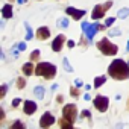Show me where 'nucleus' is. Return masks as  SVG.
I'll return each instance as SVG.
<instances>
[{"mask_svg":"<svg viewBox=\"0 0 129 129\" xmlns=\"http://www.w3.org/2000/svg\"><path fill=\"white\" fill-rule=\"evenodd\" d=\"M18 49H20V50H26V44H24V43H20V44H18Z\"/></svg>","mask_w":129,"mask_h":129,"instance_id":"32","label":"nucleus"},{"mask_svg":"<svg viewBox=\"0 0 129 129\" xmlns=\"http://www.w3.org/2000/svg\"><path fill=\"white\" fill-rule=\"evenodd\" d=\"M81 115H82V117H85V118H90V117H91V112H90L88 109H84Z\"/></svg>","mask_w":129,"mask_h":129,"instance_id":"27","label":"nucleus"},{"mask_svg":"<svg viewBox=\"0 0 129 129\" xmlns=\"http://www.w3.org/2000/svg\"><path fill=\"white\" fill-rule=\"evenodd\" d=\"M64 43H66V37H64V35H58V37L53 40V43H52V50H53V52H61Z\"/></svg>","mask_w":129,"mask_h":129,"instance_id":"9","label":"nucleus"},{"mask_svg":"<svg viewBox=\"0 0 129 129\" xmlns=\"http://www.w3.org/2000/svg\"><path fill=\"white\" fill-rule=\"evenodd\" d=\"M38 58H40V50H34V52L30 53V59H32V61H37Z\"/></svg>","mask_w":129,"mask_h":129,"instance_id":"23","label":"nucleus"},{"mask_svg":"<svg viewBox=\"0 0 129 129\" xmlns=\"http://www.w3.org/2000/svg\"><path fill=\"white\" fill-rule=\"evenodd\" d=\"M62 117L66 118V120H69L72 124L76 121V117H78V108H76V105H66L64 106V109H62Z\"/></svg>","mask_w":129,"mask_h":129,"instance_id":"4","label":"nucleus"},{"mask_svg":"<svg viewBox=\"0 0 129 129\" xmlns=\"http://www.w3.org/2000/svg\"><path fill=\"white\" fill-rule=\"evenodd\" d=\"M75 84H76V87H82V81H81V79H76Z\"/></svg>","mask_w":129,"mask_h":129,"instance_id":"33","label":"nucleus"},{"mask_svg":"<svg viewBox=\"0 0 129 129\" xmlns=\"http://www.w3.org/2000/svg\"><path fill=\"white\" fill-rule=\"evenodd\" d=\"M105 81H106V78H105V76H99V78H96V79H94V87H96V88L102 87V85L105 84Z\"/></svg>","mask_w":129,"mask_h":129,"instance_id":"18","label":"nucleus"},{"mask_svg":"<svg viewBox=\"0 0 129 129\" xmlns=\"http://www.w3.org/2000/svg\"><path fill=\"white\" fill-rule=\"evenodd\" d=\"M35 73H37V76H43L46 79H53L56 75V67L49 62H41L35 67Z\"/></svg>","mask_w":129,"mask_h":129,"instance_id":"2","label":"nucleus"},{"mask_svg":"<svg viewBox=\"0 0 129 129\" xmlns=\"http://www.w3.org/2000/svg\"><path fill=\"white\" fill-rule=\"evenodd\" d=\"M15 127H24V126H23L21 121H15V123L12 124V129H15Z\"/></svg>","mask_w":129,"mask_h":129,"instance_id":"28","label":"nucleus"},{"mask_svg":"<svg viewBox=\"0 0 129 129\" xmlns=\"http://www.w3.org/2000/svg\"><path fill=\"white\" fill-rule=\"evenodd\" d=\"M35 67L32 66V64L30 62H27V64H24V66L21 67V70H23V73L26 75V76H30V75H34L35 73V70H34Z\"/></svg>","mask_w":129,"mask_h":129,"instance_id":"14","label":"nucleus"},{"mask_svg":"<svg viewBox=\"0 0 129 129\" xmlns=\"http://www.w3.org/2000/svg\"><path fill=\"white\" fill-rule=\"evenodd\" d=\"M108 105H109V100H108V97H105V96H97V97L94 99V106H96V109L100 111V112H105V111L108 109Z\"/></svg>","mask_w":129,"mask_h":129,"instance_id":"7","label":"nucleus"},{"mask_svg":"<svg viewBox=\"0 0 129 129\" xmlns=\"http://www.w3.org/2000/svg\"><path fill=\"white\" fill-rule=\"evenodd\" d=\"M111 6H112V2H111V0H109V2H106L105 5H97V6H94L93 14H91L93 20H99V18H102V17L105 15V11L109 9Z\"/></svg>","mask_w":129,"mask_h":129,"instance_id":"5","label":"nucleus"},{"mask_svg":"<svg viewBox=\"0 0 129 129\" xmlns=\"http://www.w3.org/2000/svg\"><path fill=\"white\" fill-rule=\"evenodd\" d=\"M70 94H72L73 97H78V96H79V90H78V88H73V87H72V88H70Z\"/></svg>","mask_w":129,"mask_h":129,"instance_id":"25","label":"nucleus"},{"mask_svg":"<svg viewBox=\"0 0 129 129\" xmlns=\"http://www.w3.org/2000/svg\"><path fill=\"white\" fill-rule=\"evenodd\" d=\"M20 102H21L20 99H14V100H12V106H18V105H20Z\"/></svg>","mask_w":129,"mask_h":129,"instance_id":"30","label":"nucleus"},{"mask_svg":"<svg viewBox=\"0 0 129 129\" xmlns=\"http://www.w3.org/2000/svg\"><path fill=\"white\" fill-rule=\"evenodd\" d=\"M2 17H3V18H11V17H12V6H11L9 3H6V5L3 6V9H2Z\"/></svg>","mask_w":129,"mask_h":129,"instance_id":"13","label":"nucleus"},{"mask_svg":"<svg viewBox=\"0 0 129 129\" xmlns=\"http://www.w3.org/2000/svg\"><path fill=\"white\" fill-rule=\"evenodd\" d=\"M126 49H127V52H129V41H127V47H126Z\"/></svg>","mask_w":129,"mask_h":129,"instance_id":"37","label":"nucleus"},{"mask_svg":"<svg viewBox=\"0 0 129 129\" xmlns=\"http://www.w3.org/2000/svg\"><path fill=\"white\" fill-rule=\"evenodd\" d=\"M84 99H85V100H90L91 97H90V94H85V96H84Z\"/></svg>","mask_w":129,"mask_h":129,"instance_id":"36","label":"nucleus"},{"mask_svg":"<svg viewBox=\"0 0 129 129\" xmlns=\"http://www.w3.org/2000/svg\"><path fill=\"white\" fill-rule=\"evenodd\" d=\"M59 126H61V127H72L73 124H72V123H70L69 120H66V118L62 117V118L59 120Z\"/></svg>","mask_w":129,"mask_h":129,"instance_id":"21","label":"nucleus"},{"mask_svg":"<svg viewBox=\"0 0 129 129\" xmlns=\"http://www.w3.org/2000/svg\"><path fill=\"white\" fill-rule=\"evenodd\" d=\"M0 118H2V120L5 118V111L3 109H0Z\"/></svg>","mask_w":129,"mask_h":129,"instance_id":"34","label":"nucleus"},{"mask_svg":"<svg viewBox=\"0 0 129 129\" xmlns=\"http://www.w3.org/2000/svg\"><path fill=\"white\" fill-rule=\"evenodd\" d=\"M112 23H114V18H111V17H109V18H106V21H105V24H106V26H111Z\"/></svg>","mask_w":129,"mask_h":129,"instance_id":"29","label":"nucleus"},{"mask_svg":"<svg viewBox=\"0 0 129 129\" xmlns=\"http://www.w3.org/2000/svg\"><path fill=\"white\" fill-rule=\"evenodd\" d=\"M117 17H118V18H121V20H123V18H126V17H129V9H127V8H121V9L117 12Z\"/></svg>","mask_w":129,"mask_h":129,"instance_id":"17","label":"nucleus"},{"mask_svg":"<svg viewBox=\"0 0 129 129\" xmlns=\"http://www.w3.org/2000/svg\"><path fill=\"white\" fill-rule=\"evenodd\" d=\"M49 37H50V30H49V27L43 26V27H40V29L37 30V40L44 41V40H47Z\"/></svg>","mask_w":129,"mask_h":129,"instance_id":"11","label":"nucleus"},{"mask_svg":"<svg viewBox=\"0 0 129 129\" xmlns=\"http://www.w3.org/2000/svg\"><path fill=\"white\" fill-rule=\"evenodd\" d=\"M66 12H67L69 15H72L73 20H81V18L85 15V11H84V9H76V8H67Z\"/></svg>","mask_w":129,"mask_h":129,"instance_id":"10","label":"nucleus"},{"mask_svg":"<svg viewBox=\"0 0 129 129\" xmlns=\"http://www.w3.org/2000/svg\"><path fill=\"white\" fill-rule=\"evenodd\" d=\"M97 49H99L103 55H109V56H114V55H117V52H118L117 46L112 44L108 38H102V40L97 43Z\"/></svg>","mask_w":129,"mask_h":129,"instance_id":"3","label":"nucleus"},{"mask_svg":"<svg viewBox=\"0 0 129 129\" xmlns=\"http://www.w3.org/2000/svg\"><path fill=\"white\" fill-rule=\"evenodd\" d=\"M120 35V30L118 29H112V30H109V37H118Z\"/></svg>","mask_w":129,"mask_h":129,"instance_id":"26","label":"nucleus"},{"mask_svg":"<svg viewBox=\"0 0 129 129\" xmlns=\"http://www.w3.org/2000/svg\"><path fill=\"white\" fill-rule=\"evenodd\" d=\"M56 100H58V102H59V103H61V102H62V100H64V97H62V96H58V97H56Z\"/></svg>","mask_w":129,"mask_h":129,"instance_id":"35","label":"nucleus"},{"mask_svg":"<svg viewBox=\"0 0 129 129\" xmlns=\"http://www.w3.org/2000/svg\"><path fill=\"white\" fill-rule=\"evenodd\" d=\"M24 87H26V81H24L23 78H18V79H17V88L23 90Z\"/></svg>","mask_w":129,"mask_h":129,"instance_id":"22","label":"nucleus"},{"mask_svg":"<svg viewBox=\"0 0 129 129\" xmlns=\"http://www.w3.org/2000/svg\"><path fill=\"white\" fill-rule=\"evenodd\" d=\"M99 29H102V26H99L97 23H96V24H90V23H87V21L82 23V30H85L88 40H91V38L96 35V32H97Z\"/></svg>","mask_w":129,"mask_h":129,"instance_id":"6","label":"nucleus"},{"mask_svg":"<svg viewBox=\"0 0 129 129\" xmlns=\"http://www.w3.org/2000/svg\"><path fill=\"white\" fill-rule=\"evenodd\" d=\"M53 123H55V117H53L50 112H44L43 117H41V120H40V126H41V127H49V126H52Z\"/></svg>","mask_w":129,"mask_h":129,"instance_id":"8","label":"nucleus"},{"mask_svg":"<svg viewBox=\"0 0 129 129\" xmlns=\"http://www.w3.org/2000/svg\"><path fill=\"white\" fill-rule=\"evenodd\" d=\"M62 66H64V69H66V72H73V67L70 66V62H69V59H67V58H64Z\"/></svg>","mask_w":129,"mask_h":129,"instance_id":"20","label":"nucleus"},{"mask_svg":"<svg viewBox=\"0 0 129 129\" xmlns=\"http://www.w3.org/2000/svg\"><path fill=\"white\" fill-rule=\"evenodd\" d=\"M108 73H109L111 78H114L117 81L127 79V76H129V64H126L123 59H115L108 67Z\"/></svg>","mask_w":129,"mask_h":129,"instance_id":"1","label":"nucleus"},{"mask_svg":"<svg viewBox=\"0 0 129 129\" xmlns=\"http://www.w3.org/2000/svg\"><path fill=\"white\" fill-rule=\"evenodd\" d=\"M69 24H70V20H69V18H61V20L58 21V27H62V29L69 27Z\"/></svg>","mask_w":129,"mask_h":129,"instance_id":"19","label":"nucleus"},{"mask_svg":"<svg viewBox=\"0 0 129 129\" xmlns=\"http://www.w3.org/2000/svg\"><path fill=\"white\" fill-rule=\"evenodd\" d=\"M6 90H8V87L6 85H2V88H0V97H5L6 96Z\"/></svg>","mask_w":129,"mask_h":129,"instance_id":"24","label":"nucleus"},{"mask_svg":"<svg viewBox=\"0 0 129 129\" xmlns=\"http://www.w3.org/2000/svg\"><path fill=\"white\" fill-rule=\"evenodd\" d=\"M24 26H26V40L29 41V40H32V38H34V30H32V27L29 26V23H27V21L24 23Z\"/></svg>","mask_w":129,"mask_h":129,"instance_id":"16","label":"nucleus"},{"mask_svg":"<svg viewBox=\"0 0 129 129\" xmlns=\"http://www.w3.org/2000/svg\"><path fill=\"white\" fill-rule=\"evenodd\" d=\"M67 46H69L70 49H73V47H75V41H73V40H70V41L67 43Z\"/></svg>","mask_w":129,"mask_h":129,"instance_id":"31","label":"nucleus"},{"mask_svg":"<svg viewBox=\"0 0 129 129\" xmlns=\"http://www.w3.org/2000/svg\"><path fill=\"white\" fill-rule=\"evenodd\" d=\"M37 103L35 102H32V100H26L24 102V114H27V115H30V114H34L35 111H37Z\"/></svg>","mask_w":129,"mask_h":129,"instance_id":"12","label":"nucleus"},{"mask_svg":"<svg viewBox=\"0 0 129 129\" xmlns=\"http://www.w3.org/2000/svg\"><path fill=\"white\" fill-rule=\"evenodd\" d=\"M34 94H35V97L37 99H44V87H35L34 88Z\"/></svg>","mask_w":129,"mask_h":129,"instance_id":"15","label":"nucleus"}]
</instances>
